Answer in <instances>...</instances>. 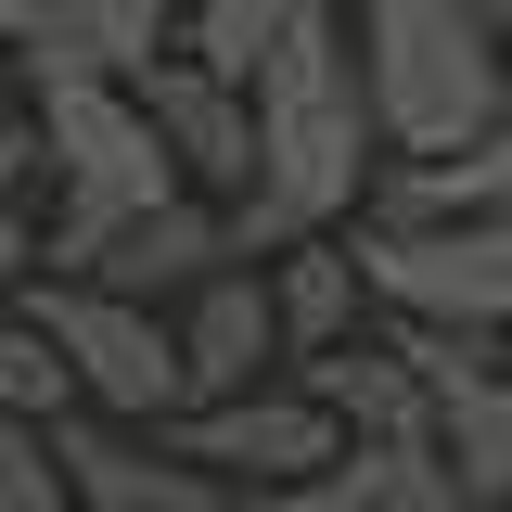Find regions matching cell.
Returning a JSON list of instances; mask_svg holds the SVG:
<instances>
[{
    "instance_id": "obj_10",
    "label": "cell",
    "mask_w": 512,
    "mask_h": 512,
    "mask_svg": "<svg viewBox=\"0 0 512 512\" xmlns=\"http://www.w3.org/2000/svg\"><path fill=\"white\" fill-rule=\"evenodd\" d=\"M282 359V308H269V269H205L180 295V384L192 397H244L256 372Z\"/></svg>"
},
{
    "instance_id": "obj_1",
    "label": "cell",
    "mask_w": 512,
    "mask_h": 512,
    "mask_svg": "<svg viewBox=\"0 0 512 512\" xmlns=\"http://www.w3.org/2000/svg\"><path fill=\"white\" fill-rule=\"evenodd\" d=\"M256 103V180L231 192V256H282L295 231H333V218H359V192L384 167V128H372V90H359V39H346V13L308 0L269 64L244 77Z\"/></svg>"
},
{
    "instance_id": "obj_15",
    "label": "cell",
    "mask_w": 512,
    "mask_h": 512,
    "mask_svg": "<svg viewBox=\"0 0 512 512\" xmlns=\"http://www.w3.org/2000/svg\"><path fill=\"white\" fill-rule=\"evenodd\" d=\"M384 448H397V436H346L333 461H320V474H295V487H244V512H372Z\"/></svg>"
},
{
    "instance_id": "obj_23",
    "label": "cell",
    "mask_w": 512,
    "mask_h": 512,
    "mask_svg": "<svg viewBox=\"0 0 512 512\" xmlns=\"http://www.w3.org/2000/svg\"><path fill=\"white\" fill-rule=\"evenodd\" d=\"M500 359H512V333H500Z\"/></svg>"
},
{
    "instance_id": "obj_17",
    "label": "cell",
    "mask_w": 512,
    "mask_h": 512,
    "mask_svg": "<svg viewBox=\"0 0 512 512\" xmlns=\"http://www.w3.org/2000/svg\"><path fill=\"white\" fill-rule=\"evenodd\" d=\"M0 512H77L52 423H26V410H0Z\"/></svg>"
},
{
    "instance_id": "obj_22",
    "label": "cell",
    "mask_w": 512,
    "mask_h": 512,
    "mask_svg": "<svg viewBox=\"0 0 512 512\" xmlns=\"http://www.w3.org/2000/svg\"><path fill=\"white\" fill-rule=\"evenodd\" d=\"M474 13H500V26H512V0H474Z\"/></svg>"
},
{
    "instance_id": "obj_2",
    "label": "cell",
    "mask_w": 512,
    "mask_h": 512,
    "mask_svg": "<svg viewBox=\"0 0 512 512\" xmlns=\"http://www.w3.org/2000/svg\"><path fill=\"white\" fill-rule=\"evenodd\" d=\"M359 90H372L384 167H436L512 103V26L474 0H359Z\"/></svg>"
},
{
    "instance_id": "obj_9",
    "label": "cell",
    "mask_w": 512,
    "mask_h": 512,
    "mask_svg": "<svg viewBox=\"0 0 512 512\" xmlns=\"http://www.w3.org/2000/svg\"><path fill=\"white\" fill-rule=\"evenodd\" d=\"M205 269H231V205L218 192H167V205H141V218H116L103 244H90V269H52V282H116V295H192Z\"/></svg>"
},
{
    "instance_id": "obj_12",
    "label": "cell",
    "mask_w": 512,
    "mask_h": 512,
    "mask_svg": "<svg viewBox=\"0 0 512 512\" xmlns=\"http://www.w3.org/2000/svg\"><path fill=\"white\" fill-rule=\"evenodd\" d=\"M269 308H282V359H308V346H346V333H359L372 282H359L346 218H333V231H295V244L269 256Z\"/></svg>"
},
{
    "instance_id": "obj_21",
    "label": "cell",
    "mask_w": 512,
    "mask_h": 512,
    "mask_svg": "<svg viewBox=\"0 0 512 512\" xmlns=\"http://www.w3.org/2000/svg\"><path fill=\"white\" fill-rule=\"evenodd\" d=\"M39 13H52V0H0V64L26 52V26H39Z\"/></svg>"
},
{
    "instance_id": "obj_5",
    "label": "cell",
    "mask_w": 512,
    "mask_h": 512,
    "mask_svg": "<svg viewBox=\"0 0 512 512\" xmlns=\"http://www.w3.org/2000/svg\"><path fill=\"white\" fill-rule=\"evenodd\" d=\"M26 320L64 346V372H77V410H103V423H167L192 410L180 384V320L154 308V295H116V282H26Z\"/></svg>"
},
{
    "instance_id": "obj_6",
    "label": "cell",
    "mask_w": 512,
    "mask_h": 512,
    "mask_svg": "<svg viewBox=\"0 0 512 512\" xmlns=\"http://www.w3.org/2000/svg\"><path fill=\"white\" fill-rule=\"evenodd\" d=\"M154 436L180 448V461H205V474H244V487H295V474H320V461L346 448V423L320 410L308 384H244V397H192V410H167Z\"/></svg>"
},
{
    "instance_id": "obj_7",
    "label": "cell",
    "mask_w": 512,
    "mask_h": 512,
    "mask_svg": "<svg viewBox=\"0 0 512 512\" xmlns=\"http://www.w3.org/2000/svg\"><path fill=\"white\" fill-rule=\"evenodd\" d=\"M128 90H141V116H154V141L180 154L192 192H244L256 180V103H244V77H218V64H192V52H154Z\"/></svg>"
},
{
    "instance_id": "obj_8",
    "label": "cell",
    "mask_w": 512,
    "mask_h": 512,
    "mask_svg": "<svg viewBox=\"0 0 512 512\" xmlns=\"http://www.w3.org/2000/svg\"><path fill=\"white\" fill-rule=\"evenodd\" d=\"M52 448H64L77 512H244V500H231V474L180 461L167 436H128V423H77V410H64Z\"/></svg>"
},
{
    "instance_id": "obj_16",
    "label": "cell",
    "mask_w": 512,
    "mask_h": 512,
    "mask_svg": "<svg viewBox=\"0 0 512 512\" xmlns=\"http://www.w3.org/2000/svg\"><path fill=\"white\" fill-rule=\"evenodd\" d=\"M64 13H77V39L116 64V77H141V64L180 39V0H64Z\"/></svg>"
},
{
    "instance_id": "obj_11",
    "label": "cell",
    "mask_w": 512,
    "mask_h": 512,
    "mask_svg": "<svg viewBox=\"0 0 512 512\" xmlns=\"http://www.w3.org/2000/svg\"><path fill=\"white\" fill-rule=\"evenodd\" d=\"M295 384H308L346 436H436V397H423V372H410V346H397V333L308 346V359H295Z\"/></svg>"
},
{
    "instance_id": "obj_18",
    "label": "cell",
    "mask_w": 512,
    "mask_h": 512,
    "mask_svg": "<svg viewBox=\"0 0 512 512\" xmlns=\"http://www.w3.org/2000/svg\"><path fill=\"white\" fill-rule=\"evenodd\" d=\"M372 512H487V500L461 487V461H448L436 436H397V448H384V487H372Z\"/></svg>"
},
{
    "instance_id": "obj_14",
    "label": "cell",
    "mask_w": 512,
    "mask_h": 512,
    "mask_svg": "<svg viewBox=\"0 0 512 512\" xmlns=\"http://www.w3.org/2000/svg\"><path fill=\"white\" fill-rule=\"evenodd\" d=\"M0 410H26V423H64L77 410V372H64V346L26 320V295L0 308Z\"/></svg>"
},
{
    "instance_id": "obj_20",
    "label": "cell",
    "mask_w": 512,
    "mask_h": 512,
    "mask_svg": "<svg viewBox=\"0 0 512 512\" xmlns=\"http://www.w3.org/2000/svg\"><path fill=\"white\" fill-rule=\"evenodd\" d=\"M39 167H52V154H39V116H0V205L39 180Z\"/></svg>"
},
{
    "instance_id": "obj_13",
    "label": "cell",
    "mask_w": 512,
    "mask_h": 512,
    "mask_svg": "<svg viewBox=\"0 0 512 512\" xmlns=\"http://www.w3.org/2000/svg\"><path fill=\"white\" fill-rule=\"evenodd\" d=\"M295 13H308V0H180V39H167V52L218 64V77H256V64H269V39H282Z\"/></svg>"
},
{
    "instance_id": "obj_3",
    "label": "cell",
    "mask_w": 512,
    "mask_h": 512,
    "mask_svg": "<svg viewBox=\"0 0 512 512\" xmlns=\"http://www.w3.org/2000/svg\"><path fill=\"white\" fill-rule=\"evenodd\" d=\"M39 180H52V218H39V269H90V244L141 218V205H167L180 180V154L154 141L141 116V90L128 77H77V90H39Z\"/></svg>"
},
{
    "instance_id": "obj_19",
    "label": "cell",
    "mask_w": 512,
    "mask_h": 512,
    "mask_svg": "<svg viewBox=\"0 0 512 512\" xmlns=\"http://www.w3.org/2000/svg\"><path fill=\"white\" fill-rule=\"evenodd\" d=\"M26 282H39V218H26V192H13V205H0V308H13Z\"/></svg>"
},
{
    "instance_id": "obj_4",
    "label": "cell",
    "mask_w": 512,
    "mask_h": 512,
    "mask_svg": "<svg viewBox=\"0 0 512 512\" xmlns=\"http://www.w3.org/2000/svg\"><path fill=\"white\" fill-rule=\"evenodd\" d=\"M359 282L372 308L461 320V333H512V205H461V218H372L359 205Z\"/></svg>"
}]
</instances>
